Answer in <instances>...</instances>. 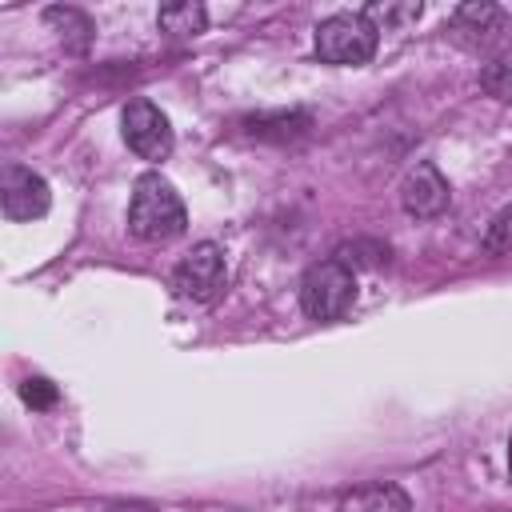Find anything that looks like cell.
<instances>
[{"label": "cell", "instance_id": "obj_1", "mask_svg": "<svg viewBox=\"0 0 512 512\" xmlns=\"http://www.w3.org/2000/svg\"><path fill=\"white\" fill-rule=\"evenodd\" d=\"M188 224V212H184V200L180 192L160 176V172H144L132 188V204H128V232L136 240H148V244H164V240H176Z\"/></svg>", "mask_w": 512, "mask_h": 512}, {"label": "cell", "instance_id": "obj_2", "mask_svg": "<svg viewBox=\"0 0 512 512\" xmlns=\"http://www.w3.org/2000/svg\"><path fill=\"white\" fill-rule=\"evenodd\" d=\"M356 304V272L344 260H320L300 280V308L312 320H340Z\"/></svg>", "mask_w": 512, "mask_h": 512}, {"label": "cell", "instance_id": "obj_13", "mask_svg": "<svg viewBox=\"0 0 512 512\" xmlns=\"http://www.w3.org/2000/svg\"><path fill=\"white\" fill-rule=\"evenodd\" d=\"M484 248L496 256H512V204L492 216V224L484 232Z\"/></svg>", "mask_w": 512, "mask_h": 512}, {"label": "cell", "instance_id": "obj_4", "mask_svg": "<svg viewBox=\"0 0 512 512\" xmlns=\"http://www.w3.org/2000/svg\"><path fill=\"white\" fill-rule=\"evenodd\" d=\"M228 284V268H224V252L216 244H196L172 272V288L184 300L196 304H212Z\"/></svg>", "mask_w": 512, "mask_h": 512}, {"label": "cell", "instance_id": "obj_15", "mask_svg": "<svg viewBox=\"0 0 512 512\" xmlns=\"http://www.w3.org/2000/svg\"><path fill=\"white\" fill-rule=\"evenodd\" d=\"M104 512H156V508H148V504H108Z\"/></svg>", "mask_w": 512, "mask_h": 512}, {"label": "cell", "instance_id": "obj_6", "mask_svg": "<svg viewBox=\"0 0 512 512\" xmlns=\"http://www.w3.org/2000/svg\"><path fill=\"white\" fill-rule=\"evenodd\" d=\"M0 204H4V216L8 220H36L52 204L48 180L36 176L24 164H8L4 168V180H0Z\"/></svg>", "mask_w": 512, "mask_h": 512}, {"label": "cell", "instance_id": "obj_10", "mask_svg": "<svg viewBox=\"0 0 512 512\" xmlns=\"http://www.w3.org/2000/svg\"><path fill=\"white\" fill-rule=\"evenodd\" d=\"M156 20H160V28H164V32H172V36H196V32H204L208 12H204V4L180 0V4H164Z\"/></svg>", "mask_w": 512, "mask_h": 512}, {"label": "cell", "instance_id": "obj_3", "mask_svg": "<svg viewBox=\"0 0 512 512\" xmlns=\"http://www.w3.org/2000/svg\"><path fill=\"white\" fill-rule=\"evenodd\" d=\"M316 56L324 64H368L376 56V28L360 12H336L316 28Z\"/></svg>", "mask_w": 512, "mask_h": 512}, {"label": "cell", "instance_id": "obj_7", "mask_svg": "<svg viewBox=\"0 0 512 512\" xmlns=\"http://www.w3.org/2000/svg\"><path fill=\"white\" fill-rule=\"evenodd\" d=\"M448 200H452V188H448V180L440 176V168L428 164V160H420V164L404 176V184H400V204H404V212L416 216V220L440 216V212L448 208Z\"/></svg>", "mask_w": 512, "mask_h": 512}, {"label": "cell", "instance_id": "obj_8", "mask_svg": "<svg viewBox=\"0 0 512 512\" xmlns=\"http://www.w3.org/2000/svg\"><path fill=\"white\" fill-rule=\"evenodd\" d=\"M504 32V8L500 4H460L456 12H452V36L460 40V44H468V48H484V44H492L496 36Z\"/></svg>", "mask_w": 512, "mask_h": 512}, {"label": "cell", "instance_id": "obj_5", "mask_svg": "<svg viewBox=\"0 0 512 512\" xmlns=\"http://www.w3.org/2000/svg\"><path fill=\"white\" fill-rule=\"evenodd\" d=\"M124 140L140 160H164L172 152V124L152 100H132L124 108Z\"/></svg>", "mask_w": 512, "mask_h": 512}, {"label": "cell", "instance_id": "obj_11", "mask_svg": "<svg viewBox=\"0 0 512 512\" xmlns=\"http://www.w3.org/2000/svg\"><path fill=\"white\" fill-rule=\"evenodd\" d=\"M360 16H364L376 32H380V28H384V32H392V28L412 24V20L420 16V4H416V0H408V4H392V0H384V4H368Z\"/></svg>", "mask_w": 512, "mask_h": 512}, {"label": "cell", "instance_id": "obj_9", "mask_svg": "<svg viewBox=\"0 0 512 512\" xmlns=\"http://www.w3.org/2000/svg\"><path fill=\"white\" fill-rule=\"evenodd\" d=\"M408 508L412 504H408L404 488L384 484V480L360 484V488H352V492L340 496V512H408Z\"/></svg>", "mask_w": 512, "mask_h": 512}, {"label": "cell", "instance_id": "obj_16", "mask_svg": "<svg viewBox=\"0 0 512 512\" xmlns=\"http://www.w3.org/2000/svg\"><path fill=\"white\" fill-rule=\"evenodd\" d=\"M508 468H512V436H508Z\"/></svg>", "mask_w": 512, "mask_h": 512}, {"label": "cell", "instance_id": "obj_14", "mask_svg": "<svg viewBox=\"0 0 512 512\" xmlns=\"http://www.w3.org/2000/svg\"><path fill=\"white\" fill-rule=\"evenodd\" d=\"M20 396H24V404H32V408H52V404H56V388H52L48 380H40V376H28V380L20 384Z\"/></svg>", "mask_w": 512, "mask_h": 512}, {"label": "cell", "instance_id": "obj_12", "mask_svg": "<svg viewBox=\"0 0 512 512\" xmlns=\"http://www.w3.org/2000/svg\"><path fill=\"white\" fill-rule=\"evenodd\" d=\"M480 84H484V92H492L496 100H512V52L496 56V60L480 72Z\"/></svg>", "mask_w": 512, "mask_h": 512}]
</instances>
